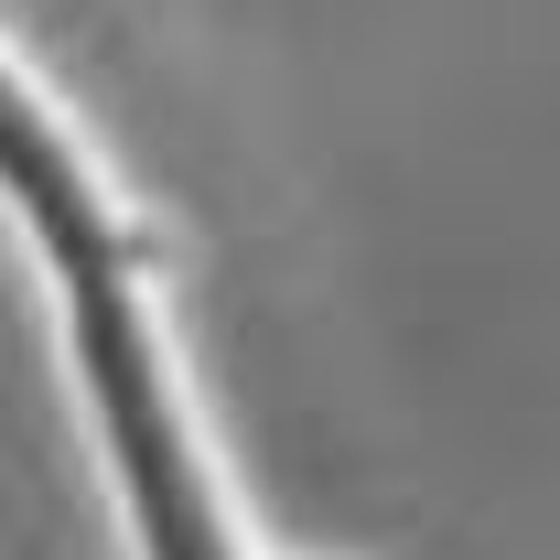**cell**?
Here are the masks:
<instances>
[{
    "label": "cell",
    "mask_w": 560,
    "mask_h": 560,
    "mask_svg": "<svg viewBox=\"0 0 560 560\" xmlns=\"http://www.w3.org/2000/svg\"><path fill=\"white\" fill-rule=\"evenodd\" d=\"M75 366H86V399H97V431H108V464L130 486L151 560H237L226 517H215V475L195 453V431H184V399L162 377V346H151L130 270L75 280Z\"/></svg>",
    "instance_id": "1"
},
{
    "label": "cell",
    "mask_w": 560,
    "mask_h": 560,
    "mask_svg": "<svg viewBox=\"0 0 560 560\" xmlns=\"http://www.w3.org/2000/svg\"><path fill=\"white\" fill-rule=\"evenodd\" d=\"M0 184H11V206L33 215V237L66 259V280L130 270V259H140L130 226H119L108 195H97V173H86V151L55 130V108H44L11 66H0Z\"/></svg>",
    "instance_id": "2"
}]
</instances>
